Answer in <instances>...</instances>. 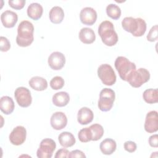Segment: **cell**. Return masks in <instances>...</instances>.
I'll use <instances>...</instances> for the list:
<instances>
[{
	"label": "cell",
	"mask_w": 158,
	"mask_h": 158,
	"mask_svg": "<svg viewBox=\"0 0 158 158\" xmlns=\"http://www.w3.org/2000/svg\"><path fill=\"white\" fill-rule=\"evenodd\" d=\"M34 27L31 22L23 20L20 23L17 28L16 43L20 47H27L33 41Z\"/></svg>",
	"instance_id": "1"
},
{
	"label": "cell",
	"mask_w": 158,
	"mask_h": 158,
	"mask_svg": "<svg viewBox=\"0 0 158 158\" xmlns=\"http://www.w3.org/2000/svg\"><path fill=\"white\" fill-rule=\"evenodd\" d=\"M98 34L102 43L107 46H114L118 41V35L114 30V25L109 20L103 21L100 23Z\"/></svg>",
	"instance_id": "2"
},
{
	"label": "cell",
	"mask_w": 158,
	"mask_h": 158,
	"mask_svg": "<svg viewBox=\"0 0 158 158\" xmlns=\"http://www.w3.org/2000/svg\"><path fill=\"white\" fill-rule=\"evenodd\" d=\"M114 65L120 78L126 81L132 72L136 70V65L123 56L117 57Z\"/></svg>",
	"instance_id": "3"
},
{
	"label": "cell",
	"mask_w": 158,
	"mask_h": 158,
	"mask_svg": "<svg viewBox=\"0 0 158 158\" xmlns=\"http://www.w3.org/2000/svg\"><path fill=\"white\" fill-rule=\"evenodd\" d=\"M115 98V94L114 90L110 88H104L99 93V99L98 101V107L103 112L110 110L114 104Z\"/></svg>",
	"instance_id": "4"
},
{
	"label": "cell",
	"mask_w": 158,
	"mask_h": 158,
	"mask_svg": "<svg viewBox=\"0 0 158 158\" xmlns=\"http://www.w3.org/2000/svg\"><path fill=\"white\" fill-rule=\"evenodd\" d=\"M150 79L149 72L144 68H139L132 72L127 81L134 88H139Z\"/></svg>",
	"instance_id": "5"
},
{
	"label": "cell",
	"mask_w": 158,
	"mask_h": 158,
	"mask_svg": "<svg viewBox=\"0 0 158 158\" xmlns=\"http://www.w3.org/2000/svg\"><path fill=\"white\" fill-rule=\"evenodd\" d=\"M98 75L102 83L107 86H112L116 81V75L112 67L107 64H104L99 65L98 69Z\"/></svg>",
	"instance_id": "6"
},
{
	"label": "cell",
	"mask_w": 158,
	"mask_h": 158,
	"mask_svg": "<svg viewBox=\"0 0 158 158\" xmlns=\"http://www.w3.org/2000/svg\"><path fill=\"white\" fill-rule=\"evenodd\" d=\"M56 148L55 141L50 138L43 139L36 152L38 158H51Z\"/></svg>",
	"instance_id": "7"
},
{
	"label": "cell",
	"mask_w": 158,
	"mask_h": 158,
	"mask_svg": "<svg viewBox=\"0 0 158 158\" xmlns=\"http://www.w3.org/2000/svg\"><path fill=\"white\" fill-rule=\"evenodd\" d=\"M14 97L17 104L22 107H27L31 104V93L27 88L23 86L17 88L14 92Z\"/></svg>",
	"instance_id": "8"
},
{
	"label": "cell",
	"mask_w": 158,
	"mask_h": 158,
	"mask_svg": "<svg viewBox=\"0 0 158 158\" xmlns=\"http://www.w3.org/2000/svg\"><path fill=\"white\" fill-rule=\"evenodd\" d=\"M27 136V130L23 126H17L15 127L9 135L10 142L15 146H19L22 144Z\"/></svg>",
	"instance_id": "9"
},
{
	"label": "cell",
	"mask_w": 158,
	"mask_h": 158,
	"mask_svg": "<svg viewBox=\"0 0 158 158\" xmlns=\"http://www.w3.org/2000/svg\"><path fill=\"white\" fill-rule=\"evenodd\" d=\"M49 66L54 70L62 69L65 63V56L59 51L53 52L48 57Z\"/></svg>",
	"instance_id": "10"
},
{
	"label": "cell",
	"mask_w": 158,
	"mask_h": 158,
	"mask_svg": "<svg viewBox=\"0 0 158 158\" xmlns=\"http://www.w3.org/2000/svg\"><path fill=\"white\" fill-rule=\"evenodd\" d=\"M144 130L146 132L152 133L156 132L158 130V115L157 112L151 110L146 116L144 122Z\"/></svg>",
	"instance_id": "11"
},
{
	"label": "cell",
	"mask_w": 158,
	"mask_h": 158,
	"mask_svg": "<svg viewBox=\"0 0 158 158\" xmlns=\"http://www.w3.org/2000/svg\"><path fill=\"white\" fill-rule=\"evenodd\" d=\"M80 19L84 25H93L96 21L97 12L91 7H84L80 11Z\"/></svg>",
	"instance_id": "12"
},
{
	"label": "cell",
	"mask_w": 158,
	"mask_h": 158,
	"mask_svg": "<svg viewBox=\"0 0 158 158\" xmlns=\"http://www.w3.org/2000/svg\"><path fill=\"white\" fill-rule=\"evenodd\" d=\"M50 123L51 127L56 130L64 128L67 124V118L62 112H56L51 117Z\"/></svg>",
	"instance_id": "13"
},
{
	"label": "cell",
	"mask_w": 158,
	"mask_h": 158,
	"mask_svg": "<svg viewBox=\"0 0 158 158\" xmlns=\"http://www.w3.org/2000/svg\"><path fill=\"white\" fill-rule=\"evenodd\" d=\"M141 18H133L126 17L122 21V26L126 31L131 33L133 35L136 32Z\"/></svg>",
	"instance_id": "14"
},
{
	"label": "cell",
	"mask_w": 158,
	"mask_h": 158,
	"mask_svg": "<svg viewBox=\"0 0 158 158\" xmlns=\"http://www.w3.org/2000/svg\"><path fill=\"white\" fill-rule=\"evenodd\" d=\"M1 20L6 28H12L18 20V16L15 12L7 10L1 14Z\"/></svg>",
	"instance_id": "15"
},
{
	"label": "cell",
	"mask_w": 158,
	"mask_h": 158,
	"mask_svg": "<svg viewBox=\"0 0 158 158\" xmlns=\"http://www.w3.org/2000/svg\"><path fill=\"white\" fill-rule=\"evenodd\" d=\"M94 118L93 111L86 107H81L77 114V120L81 125H87L91 123Z\"/></svg>",
	"instance_id": "16"
},
{
	"label": "cell",
	"mask_w": 158,
	"mask_h": 158,
	"mask_svg": "<svg viewBox=\"0 0 158 158\" xmlns=\"http://www.w3.org/2000/svg\"><path fill=\"white\" fill-rule=\"evenodd\" d=\"M27 12L28 16L30 19L34 20H37L42 16L43 8L40 4L33 2L28 6Z\"/></svg>",
	"instance_id": "17"
},
{
	"label": "cell",
	"mask_w": 158,
	"mask_h": 158,
	"mask_svg": "<svg viewBox=\"0 0 158 158\" xmlns=\"http://www.w3.org/2000/svg\"><path fill=\"white\" fill-rule=\"evenodd\" d=\"M78 37L80 40L85 44H91L96 40V35L94 31L91 28L87 27L80 30Z\"/></svg>",
	"instance_id": "18"
},
{
	"label": "cell",
	"mask_w": 158,
	"mask_h": 158,
	"mask_svg": "<svg viewBox=\"0 0 158 158\" xmlns=\"http://www.w3.org/2000/svg\"><path fill=\"white\" fill-rule=\"evenodd\" d=\"M15 107V104L12 98L8 96H4L0 99V109L6 115L12 113Z\"/></svg>",
	"instance_id": "19"
},
{
	"label": "cell",
	"mask_w": 158,
	"mask_h": 158,
	"mask_svg": "<svg viewBox=\"0 0 158 158\" xmlns=\"http://www.w3.org/2000/svg\"><path fill=\"white\" fill-rule=\"evenodd\" d=\"M117 144L115 140L111 138H106L104 139L99 145V148L102 154L105 155H110L115 150Z\"/></svg>",
	"instance_id": "20"
},
{
	"label": "cell",
	"mask_w": 158,
	"mask_h": 158,
	"mask_svg": "<svg viewBox=\"0 0 158 158\" xmlns=\"http://www.w3.org/2000/svg\"><path fill=\"white\" fill-rule=\"evenodd\" d=\"M30 86L36 91H43L48 88V82L46 79L39 76L31 78L28 81Z\"/></svg>",
	"instance_id": "21"
},
{
	"label": "cell",
	"mask_w": 158,
	"mask_h": 158,
	"mask_svg": "<svg viewBox=\"0 0 158 158\" xmlns=\"http://www.w3.org/2000/svg\"><path fill=\"white\" fill-rule=\"evenodd\" d=\"M52 103L57 107H64L70 101L69 94L65 91H60L55 93L52 96Z\"/></svg>",
	"instance_id": "22"
},
{
	"label": "cell",
	"mask_w": 158,
	"mask_h": 158,
	"mask_svg": "<svg viewBox=\"0 0 158 158\" xmlns=\"http://www.w3.org/2000/svg\"><path fill=\"white\" fill-rule=\"evenodd\" d=\"M51 22L54 24H58L62 22L64 17V12L62 7L54 6L52 7L49 13Z\"/></svg>",
	"instance_id": "23"
},
{
	"label": "cell",
	"mask_w": 158,
	"mask_h": 158,
	"mask_svg": "<svg viewBox=\"0 0 158 158\" xmlns=\"http://www.w3.org/2000/svg\"><path fill=\"white\" fill-rule=\"evenodd\" d=\"M60 144L64 148H69L73 146L75 143V138L72 133L68 131L61 133L58 136Z\"/></svg>",
	"instance_id": "24"
},
{
	"label": "cell",
	"mask_w": 158,
	"mask_h": 158,
	"mask_svg": "<svg viewBox=\"0 0 158 158\" xmlns=\"http://www.w3.org/2000/svg\"><path fill=\"white\" fill-rule=\"evenodd\" d=\"M144 101L148 104L157 103L158 101V91L157 88H149L146 89L143 94Z\"/></svg>",
	"instance_id": "25"
},
{
	"label": "cell",
	"mask_w": 158,
	"mask_h": 158,
	"mask_svg": "<svg viewBox=\"0 0 158 158\" xmlns=\"http://www.w3.org/2000/svg\"><path fill=\"white\" fill-rule=\"evenodd\" d=\"M107 15L114 20H117L120 17V8L115 4H109L106 7Z\"/></svg>",
	"instance_id": "26"
},
{
	"label": "cell",
	"mask_w": 158,
	"mask_h": 158,
	"mask_svg": "<svg viewBox=\"0 0 158 158\" xmlns=\"http://www.w3.org/2000/svg\"><path fill=\"white\" fill-rule=\"evenodd\" d=\"M89 128L92 133V141H98L103 136L104 128L100 124H93L89 127Z\"/></svg>",
	"instance_id": "27"
},
{
	"label": "cell",
	"mask_w": 158,
	"mask_h": 158,
	"mask_svg": "<svg viewBox=\"0 0 158 158\" xmlns=\"http://www.w3.org/2000/svg\"><path fill=\"white\" fill-rule=\"evenodd\" d=\"M78 137L82 143H87L92 140V133L89 127H86L80 130L78 133Z\"/></svg>",
	"instance_id": "28"
},
{
	"label": "cell",
	"mask_w": 158,
	"mask_h": 158,
	"mask_svg": "<svg viewBox=\"0 0 158 158\" xmlns=\"http://www.w3.org/2000/svg\"><path fill=\"white\" fill-rule=\"evenodd\" d=\"M64 80L60 76H56L53 77L50 81V86L52 89L58 90L61 89L64 85Z\"/></svg>",
	"instance_id": "29"
},
{
	"label": "cell",
	"mask_w": 158,
	"mask_h": 158,
	"mask_svg": "<svg viewBox=\"0 0 158 158\" xmlns=\"http://www.w3.org/2000/svg\"><path fill=\"white\" fill-rule=\"evenodd\" d=\"M146 38H147V40L151 42H153V41L157 40V38H158V26H157V25H155L151 28Z\"/></svg>",
	"instance_id": "30"
},
{
	"label": "cell",
	"mask_w": 158,
	"mask_h": 158,
	"mask_svg": "<svg viewBox=\"0 0 158 158\" xmlns=\"http://www.w3.org/2000/svg\"><path fill=\"white\" fill-rule=\"evenodd\" d=\"M8 3L9 6L12 8L17 10H20L24 7L25 4V0H10L8 1Z\"/></svg>",
	"instance_id": "31"
},
{
	"label": "cell",
	"mask_w": 158,
	"mask_h": 158,
	"mask_svg": "<svg viewBox=\"0 0 158 158\" xmlns=\"http://www.w3.org/2000/svg\"><path fill=\"white\" fill-rule=\"evenodd\" d=\"M10 48V43L8 39L1 36L0 38V49L2 52L8 51Z\"/></svg>",
	"instance_id": "32"
},
{
	"label": "cell",
	"mask_w": 158,
	"mask_h": 158,
	"mask_svg": "<svg viewBox=\"0 0 158 158\" xmlns=\"http://www.w3.org/2000/svg\"><path fill=\"white\" fill-rule=\"evenodd\" d=\"M146 23L143 19H141L139 27L136 32L133 35V36L136 37L141 36L144 34V33L146 32Z\"/></svg>",
	"instance_id": "33"
},
{
	"label": "cell",
	"mask_w": 158,
	"mask_h": 158,
	"mask_svg": "<svg viewBox=\"0 0 158 158\" xmlns=\"http://www.w3.org/2000/svg\"><path fill=\"white\" fill-rule=\"evenodd\" d=\"M136 144L131 141H127L124 143V149L128 152H133L136 150Z\"/></svg>",
	"instance_id": "34"
},
{
	"label": "cell",
	"mask_w": 158,
	"mask_h": 158,
	"mask_svg": "<svg viewBox=\"0 0 158 158\" xmlns=\"http://www.w3.org/2000/svg\"><path fill=\"white\" fill-rule=\"evenodd\" d=\"M68 157L72 158V157H80V158H83V157H86V156L85 154L80 150H73L69 152L68 155Z\"/></svg>",
	"instance_id": "35"
},
{
	"label": "cell",
	"mask_w": 158,
	"mask_h": 158,
	"mask_svg": "<svg viewBox=\"0 0 158 158\" xmlns=\"http://www.w3.org/2000/svg\"><path fill=\"white\" fill-rule=\"evenodd\" d=\"M69 150L67 149L62 148L59 149L55 155V158H61V157H68V155L69 154Z\"/></svg>",
	"instance_id": "36"
},
{
	"label": "cell",
	"mask_w": 158,
	"mask_h": 158,
	"mask_svg": "<svg viewBox=\"0 0 158 158\" xmlns=\"http://www.w3.org/2000/svg\"><path fill=\"white\" fill-rule=\"evenodd\" d=\"M149 144L151 147H153V148L158 147V135L157 134L151 135L149 138Z\"/></svg>",
	"instance_id": "37"
}]
</instances>
